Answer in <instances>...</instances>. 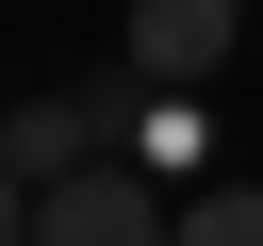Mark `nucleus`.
<instances>
[{
    "label": "nucleus",
    "instance_id": "obj_1",
    "mask_svg": "<svg viewBox=\"0 0 263 246\" xmlns=\"http://www.w3.org/2000/svg\"><path fill=\"white\" fill-rule=\"evenodd\" d=\"M33 246H181V213L148 197V164H115V148H99L82 180H49V197H33Z\"/></svg>",
    "mask_w": 263,
    "mask_h": 246
},
{
    "label": "nucleus",
    "instance_id": "obj_2",
    "mask_svg": "<svg viewBox=\"0 0 263 246\" xmlns=\"http://www.w3.org/2000/svg\"><path fill=\"white\" fill-rule=\"evenodd\" d=\"M230 49H247V0H132V33H115V66H132V82H164V98H181V82H214Z\"/></svg>",
    "mask_w": 263,
    "mask_h": 246
},
{
    "label": "nucleus",
    "instance_id": "obj_3",
    "mask_svg": "<svg viewBox=\"0 0 263 246\" xmlns=\"http://www.w3.org/2000/svg\"><path fill=\"white\" fill-rule=\"evenodd\" d=\"M181 246H263V180H214V197H181Z\"/></svg>",
    "mask_w": 263,
    "mask_h": 246
},
{
    "label": "nucleus",
    "instance_id": "obj_4",
    "mask_svg": "<svg viewBox=\"0 0 263 246\" xmlns=\"http://www.w3.org/2000/svg\"><path fill=\"white\" fill-rule=\"evenodd\" d=\"M0 246H33V180H16V164H0Z\"/></svg>",
    "mask_w": 263,
    "mask_h": 246
}]
</instances>
